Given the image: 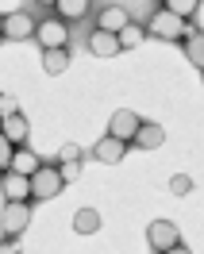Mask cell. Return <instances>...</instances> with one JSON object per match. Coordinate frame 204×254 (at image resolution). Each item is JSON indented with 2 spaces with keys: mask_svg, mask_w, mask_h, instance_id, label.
Instances as JSON below:
<instances>
[{
  "mask_svg": "<svg viewBox=\"0 0 204 254\" xmlns=\"http://www.w3.org/2000/svg\"><path fill=\"white\" fill-rule=\"evenodd\" d=\"M35 39L43 43V50H66L69 43V27H66L62 16H43L39 27H35Z\"/></svg>",
  "mask_w": 204,
  "mask_h": 254,
  "instance_id": "6da1fadb",
  "label": "cell"
},
{
  "mask_svg": "<svg viewBox=\"0 0 204 254\" xmlns=\"http://www.w3.org/2000/svg\"><path fill=\"white\" fill-rule=\"evenodd\" d=\"M62 189H66V181L58 166H43L31 177V200H54V196H62Z\"/></svg>",
  "mask_w": 204,
  "mask_h": 254,
  "instance_id": "7a4b0ae2",
  "label": "cell"
},
{
  "mask_svg": "<svg viewBox=\"0 0 204 254\" xmlns=\"http://www.w3.org/2000/svg\"><path fill=\"white\" fill-rule=\"evenodd\" d=\"M146 31L154 35V39H166V43H181V39H189V27H185V19H177L173 12H158L150 23H146Z\"/></svg>",
  "mask_w": 204,
  "mask_h": 254,
  "instance_id": "3957f363",
  "label": "cell"
},
{
  "mask_svg": "<svg viewBox=\"0 0 204 254\" xmlns=\"http://www.w3.org/2000/svg\"><path fill=\"white\" fill-rule=\"evenodd\" d=\"M35 27H39V19H35L27 8H16V12L4 16V39H8V43H27L35 35Z\"/></svg>",
  "mask_w": 204,
  "mask_h": 254,
  "instance_id": "277c9868",
  "label": "cell"
},
{
  "mask_svg": "<svg viewBox=\"0 0 204 254\" xmlns=\"http://www.w3.org/2000/svg\"><path fill=\"white\" fill-rule=\"evenodd\" d=\"M146 243H150L154 254H166V251H173V247L181 243V231H177L173 220H154L150 227H146Z\"/></svg>",
  "mask_w": 204,
  "mask_h": 254,
  "instance_id": "5b68a950",
  "label": "cell"
},
{
  "mask_svg": "<svg viewBox=\"0 0 204 254\" xmlns=\"http://www.w3.org/2000/svg\"><path fill=\"white\" fill-rule=\"evenodd\" d=\"M27 227H31V204H4V212H0V231H4V239L23 235Z\"/></svg>",
  "mask_w": 204,
  "mask_h": 254,
  "instance_id": "8992f818",
  "label": "cell"
},
{
  "mask_svg": "<svg viewBox=\"0 0 204 254\" xmlns=\"http://www.w3.org/2000/svg\"><path fill=\"white\" fill-rule=\"evenodd\" d=\"M139 127H142V120L135 116V112H131V108H120V112L108 120V135L131 146V143H135V135H139Z\"/></svg>",
  "mask_w": 204,
  "mask_h": 254,
  "instance_id": "52a82bcc",
  "label": "cell"
},
{
  "mask_svg": "<svg viewBox=\"0 0 204 254\" xmlns=\"http://www.w3.org/2000/svg\"><path fill=\"white\" fill-rule=\"evenodd\" d=\"M0 189L8 196V204H27V196H31V177H19V174H8L0 177Z\"/></svg>",
  "mask_w": 204,
  "mask_h": 254,
  "instance_id": "ba28073f",
  "label": "cell"
},
{
  "mask_svg": "<svg viewBox=\"0 0 204 254\" xmlns=\"http://www.w3.org/2000/svg\"><path fill=\"white\" fill-rule=\"evenodd\" d=\"M131 23L127 19V8L124 4H108V8H100V19H96V31H108V35H120Z\"/></svg>",
  "mask_w": 204,
  "mask_h": 254,
  "instance_id": "9c48e42d",
  "label": "cell"
},
{
  "mask_svg": "<svg viewBox=\"0 0 204 254\" xmlns=\"http://www.w3.org/2000/svg\"><path fill=\"white\" fill-rule=\"evenodd\" d=\"M124 154H127V143L112 139V135L96 139V146H93V158H96V162H104V166H116V162H124Z\"/></svg>",
  "mask_w": 204,
  "mask_h": 254,
  "instance_id": "30bf717a",
  "label": "cell"
},
{
  "mask_svg": "<svg viewBox=\"0 0 204 254\" xmlns=\"http://www.w3.org/2000/svg\"><path fill=\"white\" fill-rule=\"evenodd\" d=\"M89 50H93L96 58H116L120 54V35H108V31H93L89 35Z\"/></svg>",
  "mask_w": 204,
  "mask_h": 254,
  "instance_id": "8fae6325",
  "label": "cell"
},
{
  "mask_svg": "<svg viewBox=\"0 0 204 254\" xmlns=\"http://www.w3.org/2000/svg\"><path fill=\"white\" fill-rule=\"evenodd\" d=\"M124 8H127V19H131V23H139V27H146V23L162 12V4H158V0H131V4H124Z\"/></svg>",
  "mask_w": 204,
  "mask_h": 254,
  "instance_id": "7c38bea8",
  "label": "cell"
},
{
  "mask_svg": "<svg viewBox=\"0 0 204 254\" xmlns=\"http://www.w3.org/2000/svg\"><path fill=\"white\" fill-rule=\"evenodd\" d=\"M0 131H4V135H8V143L16 146H23V139H27V131H31V127H27V120H23V116H4V120H0Z\"/></svg>",
  "mask_w": 204,
  "mask_h": 254,
  "instance_id": "4fadbf2b",
  "label": "cell"
},
{
  "mask_svg": "<svg viewBox=\"0 0 204 254\" xmlns=\"http://www.w3.org/2000/svg\"><path fill=\"white\" fill-rule=\"evenodd\" d=\"M39 170H43L39 154H35V150H23V146H19V150H16V158H12V174H19V177H35Z\"/></svg>",
  "mask_w": 204,
  "mask_h": 254,
  "instance_id": "5bb4252c",
  "label": "cell"
},
{
  "mask_svg": "<svg viewBox=\"0 0 204 254\" xmlns=\"http://www.w3.org/2000/svg\"><path fill=\"white\" fill-rule=\"evenodd\" d=\"M166 143V131L158 124H142L139 127V135H135V143L131 146H139V150H158V146Z\"/></svg>",
  "mask_w": 204,
  "mask_h": 254,
  "instance_id": "9a60e30c",
  "label": "cell"
},
{
  "mask_svg": "<svg viewBox=\"0 0 204 254\" xmlns=\"http://www.w3.org/2000/svg\"><path fill=\"white\" fill-rule=\"evenodd\" d=\"M73 231L77 235H96L100 231V212L96 208H77L73 212Z\"/></svg>",
  "mask_w": 204,
  "mask_h": 254,
  "instance_id": "2e32d148",
  "label": "cell"
},
{
  "mask_svg": "<svg viewBox=\"0 0 204 254\" xmlns=\"http://www.w3.org/2000/svg\"><path fill=\"white\" fill-rule=\"evenodd\" d=\"M54 12H62V19H85V12H93L89 0H54Z\"/></svg>",
  "mask_w": 204,
  "mask_h": 254,
  "instance_id": "e0dca14e",
  "label": "cell"
},
{
  "mask_svg": "<svg viewBox=\"0 0 204 254\" xmlns=\"http://www.w3.org/2000/svg\"><path fill=\"white\" fill-rule=\"evenodd\" d=\"M185 58L197 69H204V31H189V39H185Z\"/></svg>",
  "mask_w": 204,
  "mask_h": 254,
  "instance_id": "ac0fdd59",
  "label": "cell"
},
{
  "mask_svg": "<svg viewBox=\"0 0 204 254\" xmlns=\"http://www.w3.org/2000/svg\"><path fill=\"white\" fill-rule=\"evenodd\" d=\"M66 65H69V50H43V69L47 73H66Z\"/></svg>",
  "mask_w": 204,
  "mask_h": 254,
  "instance_id": "d6986e66",
  "label": "cell"
},
{
  "mask_svg": "<svg viewBox=\"0 0 204 254\" xmlns=\"http://www.w3.org/2000/svg\"><path fill=\"white\" fill-rule=\"evenodd\" d=\"M162 8L173 12L177 19H189V16H197V12H201V4H197V0H166Z\"/></svg>",
  "mask_w": 204,
  "mask_h": 254,
  "instance_id": "ffe728a7",
  "label": "cell"
},
{
  "mask_svg": "<svg viewBox=\"0 0 204 254\" xmlns=\"http://www.w3.org/2000/svg\"><path fill=\"white\" fill-rule=\"evenodd\" d=\"M142 39H146V27H139V23H127L124 31H120V47L131 50V47H139Z\"/></svg>",
  "mask_w": 204,
  "mask_h": 254,
  "instance_id": "44dd1931",
  "label": "cell"
},
{
  "mask_svg": "<svg viewBox=\"0 0 204 254\" xmlns=\"http://www.w3.org/2000/svg\"><path fill=\"white\" fill-rule=\"evenodd\" d=\"M12 158H16V146L8 143V135L0 131V177H4L8 170H12Z\"/></svg>",
  "mask_w": 204,
  "mask_h": 254,
  "instance_id": "7402d4cb",
  "label": "cell"
},
{
  "mask_svg": "<svg viewBox=\"0 0 204 254\" xmlns=\"http://www.w3.org/2000/svg\"><path fill=\"white\" fill-rule=\"evenodd\" d=\"M170 192L173 196H189V192H193V177L189 174H173L170 177Z\"/></svg>",
  "mask_w": 204,
  "mask_h": 254,
  "instance_id": "603a6c76",
  "label": "cell"
},
{
  "mask_svg": "<svg viewBox=\"0 0 204 254\" xmlns=\"http://www.w3.org/2000/svg\"><path fill=\"white\" fill-rule=\"evenodd\" d=\"M58 162H62V166L66 162H81V146L77 143H62L58 146Z\"/></svg>",
  "mask_w": 204,
  "mask_h": 254,
  "instance_id": "cb8c5ba5",
  "label": "cell"
},
{
  "mask_svg": "<svg viewBox=\"0 0 204 254\" xmlns=\"http://www.w3.org/2000/svg\"><path fill=\"white\" fill-rule=\"evenodd\" d=\"M77 177H81V162H66L62 166V181L69 185V181H77Z\"/></svg>",
  "mask_w": 204,
  "mask_h": 254,
  "instance_id": "d4e9b609",
  "label": "cell"
},
{
  "mask_svg": "<svg viewBox=\"0 0 204 254\" xmlns=\"http://www.w3.org/2000/svg\"><path fill=\"white\" fill-rule=\"evenodd\" d=\"M0 112H4V116H16V100H12V96H0Z\"/></svg>",
  "mask_w": 204,
  "mask_h": 254,
  "instance_id": "484cf974",
  "label": "cell"
},
{
  "mask_svg": "<svg viewBox=\"0 0 204 254\" xmlns=\"http://www.w3.org/2000/svg\"><path fill=\"white\" fill-rule=\"evenodd\" d=\"M0 254H19L16 239H0Z\"/></svg>",
  "mask_w": 204,
  "mask_h": 254,
  "instance_id": "4316f807",
  "label": "cell"
},
{
  "mask_svg": "<svg viewBox=\"0 0 204 254\" xmlns=\"http://www.w3.org/2000/svg\"><path fill=\"white\" fill-rule=\"evenodd\" d=\"M166 254H193V251H189L185 243H177V247H173V251H166Z\"/></svg>",
  "mask_w": 204,
  "mask_h": 254,
  "instance_id": "83f0119b",
  "label": "cell"
},
{
  "mask_svg": "<svg viewBox=\"0 0 204 254\" xmlns=\"http://www.w3.org/2000/svg\"><path fill=\"white\" fill-rule=\"evenodd\" d=\"M0 35H4V16H0Z\"/></svg>",
  "mask_w": 204,
  "mask_h": 254,
  "instance_id": "f1b7e54d",
  "label": "cell"
}]
</instances>
